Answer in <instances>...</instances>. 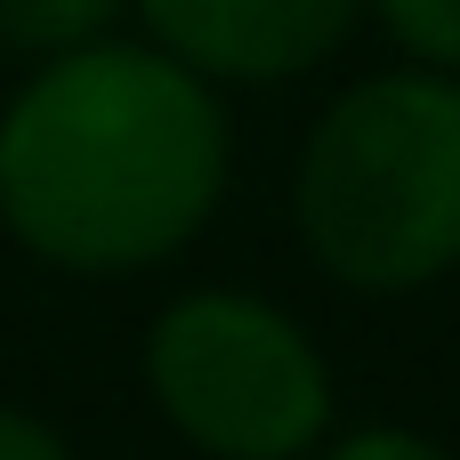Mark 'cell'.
Returning a JSON list of instances; mask_svg holds the SVG:
<instances>
[{
    "instance_id": "obj_1",
    "label": "cell",
    "mask_w": 460,
    "mask_h": 460,
    "mask_svg": "<svg viewBox=\"0 0 460 460\" xmlns=\"http://www.w3.org/2000/svg\"><path fill=\"white\" fill-rule=\"evenodd\" d=\"M226 186V113L170 49L81 40L0 113V218L57 267L170 259Z\"/></svg>"
},
{
    "instance_id": "obj_2",
    "label": "cell",
    "mask_w": 460,
    "mask_h": 460,
    "mask_svg": "<svg viewBox=\"0 0 460 460\" xmlns=\"http://www.w3.org/2000/svg\"><path fill=\"white\" fill-rule=\"evenodd\" d=\"M307 251L356 291H412L460 259V81L380 73L348 89L299 162Z\"/></svg>"
},
{
    "instance_id": "obj_3",
    "label": "cell",
    "mask_w": 460,
    "mask_h": 460,
    "mask_svg": "<svg viewBox=\"0 0 460 460\" xmlns=\"http://www.w3.org/2000/svg\"><path fill=\"white\" fill-rule=\"evenodd\" d=\"M146 380L162 412L218 460H291L332 420V380L307 332L234 291L178 299L154 323Z\"/></svg>"
},
{
    "instance_id": "obj_4",
    "label": "cell",
    "mask_w": 460,
    "mask_h": 460,
    "mask_svg": "<svg viewBox=\"0 0 460 460\" xmlns=\"http://www.w3.org/2000/svg\"><path fill=\"white\" fill-rule=\"evenodd\" d=\"M137 8L170 57L226 81L307 73L356 24V0H137Z\"/></svg>"
},
{
    "instance_id": "obj_5",
    "label": "cell",
    "mask_w": 460,
    "mask_h": 460,
    "mask_svg": "<svg viewBox=\"0 0 460 460\" xmlns=\"http://www.w3.org/2000/svg\"><path fill=\"white\" fill-rule=\"evenodd\" d=\"M121 0H0V32L32 49H81Z\"/></svg>"
},
{
    "instance_id": "obj_6",
    "label": "cell",
    "mask_w": 460,
    "mask_h": 460,
    "mask_svg": "<svg viewBox=\"0 0 460 460\" xmlns=\"http://www.w3.org/2000/svg\"><path fill=\"white\" fill-rule=\"evenodd\" d=\"M388 32L429 57V65H460V0H380Z\"/></svg>"
},
{
    "instance_id": "obj_7",
    "label": "cell",
    "mask_w": 460,
    "mask_h": 460,
    "mask_svg": "<svg viewBox=\"0 0 460 460\" xmlns=\"http://www.w3.org/2000/svg\"><path fill=\"white\" fill-rule=\"evenodd\" d=\"M332 460H445L429 437H404V429H372V437H348Z\"/></svg>"
},
{
    "instance_id": "obj_8",
    "label": "cell",
    "mask_w": 460,
    "mask_h": 460,
    "mask_svg": "<svg viewBox=\"0 0 460 460\" xmlns=\"http://www.w3.org/2000/svg\"><path fill=\"white\" fill-rule=\"evenodd\" d=\"M0 460H65V445H57L40 420H24V412L0 404Z\"/></svg>"
}]
</instances>
